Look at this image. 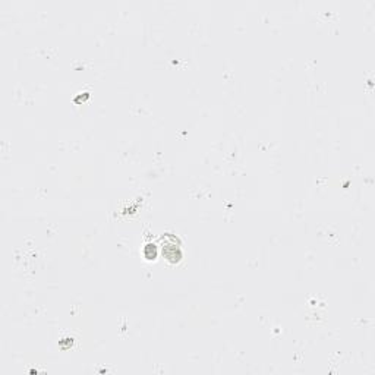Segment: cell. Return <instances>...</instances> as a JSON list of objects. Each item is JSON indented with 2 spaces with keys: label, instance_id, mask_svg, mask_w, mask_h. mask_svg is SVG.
<instances>
[{
  "label": "cell",
  "instance_id": "1",
  "mask_svg": "<svg viewBox=\"0 0 375 375\" xmlns=\"http://www.w3.org/2000/svg\"><path fill=\"white\" fill-rule=\"evenodd\" d=\"M162 250H163V256L166 258L168 262H179L182 260V250H180V240L174 236L166 233L162 238Z\"/></svg>",
  "mask_w": 375,
  "mask_h": 375
},
{
  "label": "cell",
  "instance_id": "2",
  "mask_svg": "<svg viewBox=\"0 0 375 375\" xmlns=\"http://www.w3.org/2000/svg\"><path fill=\"white\" fill-rule=\"evenodd\" d=\"M144 255L146 260H156L157 256V246L154 244H146L144 248Z\"/></svg>",
  "mask_w": 375,
  "mask_h": 375
}]
</instances>
